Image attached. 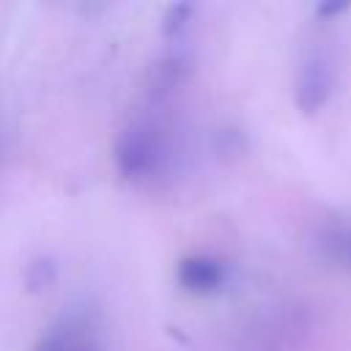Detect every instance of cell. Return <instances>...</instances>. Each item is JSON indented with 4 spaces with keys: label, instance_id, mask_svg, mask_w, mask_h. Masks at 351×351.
Instances as JSON below:
<instances>
[{
    "label": "cell",
    "instance_id": "1",
    "mask_svg": "<svg viewBox=\"0 0 351 351\" xmlns=\"http://www.w3.org/2000/svg\"><path fill=\"white\" fill-rule=\"evenodd\" d=\"M165 137L151 121H132L115 140V167L126 181H148L165 165Z\"/></svg>",
    "mask_w": 351,
    "mask_h": 351
},
{
    "label": "cell",
    "instance_id": "5",
    "mask_svg": "<svg viewBox=\"0 0 351 351\" xmlns=\"http://www.w3.org/2000/svg\"><path fill=\"white\" fill-rule=\"evenodd\" d=\"M77 346V318H60L58 324H52L38 343L33 346V351H71Z\"/></svg>",
    "mask_w": 351,
    "mask_h": 351
},
{
    "label": "cell",
    "instance_id": "6",
    "mask_svg": "<svg viewBox=\"0 0 351 351\" xmlns=\"http://www.w3.org/2000/svg\"><path fill=\"white\" fill-rule=\"evenodd\" d=\"M192 5H186V3H176V5H170L167 11H165V19H162V30H165V36L167 38H178L184 30H186V25H189V19H192Z\"/></svg>",
    "mask_w": 351,
    "mask_h": 351
},
{
    "label": "cell",
    "instance_id": "3",
    "mask_svg": "<svg viewBox=\"0 0 351 351\" xmlns=\"http://www.w3.org/2000/svg\"><path fill=\"white\" fill-rule=\"evenodd\" d=\"M176 280L189 293H217L228 282V266L214 255H186L176 266Z\"/></svg>",
    "mask_w": 351,
    "mask_h": 351
},
{
    "label": "cell",
    "instance_id": "4",
    "mask_svg": "<svg viewBox=\"0 0 351 351\" xmlns=\"http://www.w3.org/2000/svg\"><path fill=\"white\" fill-rule=\"evenodd\" d=\"M315 247H318L321 258H326L329 263L351 271V222L324 225L315 233Z\"/></svg>",
    "mask_w": 351,
    "mask_h": 351
},
{
    "label": "cell",
    "instance_id": "9",
    "mask_svg": "<svg viewBox=\"0 0 351 351\" xmlns=\"http://www.w3.org/2000/svg\"><path fill=\"white\" fill-rule=\"evenodd\" d=\"M71 351H96V346L93 343H85V340H77V346Z\"/></svg>",
    "mask_w": 351,
    "mask_h": 351
},
{
    "label": "cell",
    "instance_id": "8",
    "mask_svg": "<svg viewBox=\"0 0 351 351\" xmlns=\"http://www.w3.org/2000/svg\"><path fill=\"white\" fill-rule=\"evenodd\" d=\"M346 8H348V3H337V0H335V3H321V5L315 8V14H318V16H335V14L346 11Z\"/></svg>",
    "mask_w": 351,
    "mask_h": 351
},
{
    "label": "cell",
    "instance_id": "2",
    "mask_svg": "<svg viewBox=\"0 0 351 351\" xmlns=\"http://www.w3.org/2000/svg\"><path fill=\"white\" fill-rule=\"evenodd\" d=\"M332 90H335V63L324 49H313L296 71L293 101L304 115H315L329 101Z\"/></svg>",
    "mask_w": 351,
    "mask_h": 351
},
{
    "label": "cell",
    "instance_id": "7",
    "mask_svg": "<svg viewBox=\"0 0 351 351\" xmlns=\"http://www.w3.org/2000/svg\"><path fill=\"white\" fill-rule=\"evenodd\" d=\"M55 263L49 258H41V261H33L25 271V280L30 285V291H41V288H49L55 282Z\"/></svg>",
    "mask_w": 351,
    "mask_h": 351
}]
</instances>
